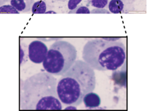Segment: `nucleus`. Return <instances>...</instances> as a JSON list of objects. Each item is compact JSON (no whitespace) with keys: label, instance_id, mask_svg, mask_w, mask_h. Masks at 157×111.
<instances>
[{"label":"nucleus","instance_id":"nucleus-1","mask_svg":"<svg viewBox=\"0 0 157 111\" xmlns=\"http://www.w3.org/2000/svg\"><path fill=\"white\" fill-rule=\"evenodd\" d=\"M57 80L48 72L37 73L20 85V107L21 110H61L57 93Z\"/></svg>","mask_w":157,"mask_h":111},{"label":"nucleus","instance_id":"nucleus-2","mask_svg":"<svg viewBox=\"0 0 157 111\" xmlns=\"http://www.w3.org/2000/svg\"><path fill=\"white\" fill-rule=\"evenodd\" d=\"M95 86L94 70L84 60H76L58 82L57 93L62 103L77 106Z\"/></svg>","mask_w":157,"mask_h":111},{"label":"nucleus","instance_id":"nucleus-3","mask_svg":"<svg viewBox=\"0 0 157 111\" xmlns=\"http://www.w3.org/2000/svg\"><path fill=\"white\" fill-rule=\"evenodd\" d=\"M82 58L94 70L115 71L125 63L126 46L118 39H91L83 48Z\"/></svg>","mask_w":157,"mask_h":111},{"label":"nucleus","instance_id":"nucleus-4","mask_svg":"<svg viewBox=\"0 0 157 111\" xmlns=\"http://www.w3.org/2000/svg\"><path fill=\"white\" fill-rule=\"evenodd\" d=\"M77 50L71 43L58 40L50 47L45 59L42 63L44 70L55 76H62L74 63Z\"/></svg>","mask_w":157,"mask_h":111},{"label":"nucleus","instance_id":"nucleus-5","mask_svg":"<svg viewBox=\"0 0 157 111\" xmlns=\"http://www.w3.org/2000/svg\"><path fill=\"white\" fill-rule=\"evenodd\" d=\"M48 49L46 45L39 40H34L28 46L29 60L36 64L43 63L46 58Z\"/></svg>","mask_w":157,"mask_h":111},{"label":"nucleus","instance_id":"nucleus-6","mask_svg":"<svg viewBox=\"0 0 157 111\" xmlns=\"http://www.w3.org/2000/svg\"><path fill=\"white\" fill-rule=\"evenodd\" d=\"M134 0H109L108 9L112 13H126L132 10Z\"/></svg>","mask_w":157,"mask_h":111},{"label":"nucleus","instance_id":"nucleus-7","mask_svg":"<svg viewBox=\"0 0 157 111\" xmlns=\"http://www.w3.org/2000/svg\"><path fill=\"white\" fill-rule=\"evenodd\" d=\"M83 102L86 108L94 109L100 106L101 99L98 94L91 91L85 95Z\"/></svg>","mask_w":157,"mask_h":111},{"label":"nucleus","instance_id":"nucleus-8","mask_svg":"<svg viewBox=\"0 0 157 111\" xmlns=\"http://www.w3.org/2000/svg\"><path fill=\"white\" fill-rule=\"evenodd\" d=\"M34 0H10V4L20 12H27L31 10Z\"/></svg>","mask_w":157,"mask_h":111},{"label":"nucleus","instance_id":"nucleus-9","mask_svg":"<svg viewBox=\"0 0 157 111\" xmlns=\"http://www.w3.org/2000/svg\"><path fill=\"white\" fill-rule=\"evenodd\" d=\"M47 5L44 1H38L35 2L31 8V12L34 14L45 13L47 12Z\"/></svg>","mask_w":157,"mask_h":111},{"label":"nucleus","instance_id":"nucleus-10","mask_svg":"<svg viewBox=\"0 0 157 111\" xmlns=\"http://www.w3.org/2000/svg\"><path fill=\"white\" fill-rule=\"evenodd\" d=\"M88 4L98 9L104 8L109 2V0H87Z\"/></svg>","mask_w":157,"mask_h":111},{"label":"nucleus","instance_id":"nucleus-11","mask_svg":"<svg viewBox=\"0 0 157 111\" xmlns=\"http://www.w3.org/2000/svg\"><path fill=\"white\" fill-rule=\"evenodd\" d=\"M0 12L1 13H19L20 12L12 5H3L0 7Z\"/></svg>","mask_w":157,"mask_h":111},{"label":"nucleus","instance_id":"nucleus-12","mask_svg":"<svg viewBox=\"0 0 157 111\" xmlns=\"http://www.w3.org/2000/svg\"><path fill=\"white\" fill-rule=\"evenodd\" d=\"M69 13H90V10L86 6L79 5L77 6L75 9L70 10Z\"/></svg>","mask_w":157,"mask_h":111},{"label":"nucleus","instance_id":"nucleus-13","mask_svg":"<svg viewBox=\"0 0 157 111\" xmlns=\"http://www.w3.org/2000/svg\"><path fill=\"white\" fill-rule=\"evenodd\" d=\"M82 1V0H69L67 3V7L69 10H71L75 9Z\"/></svg>","mask_w":157,"mask_h":111},{"label":"nucleus","instance_id":"nucleus-14","mask_svg":"<svg viewBox=\"0 0 157 111\" xmlns=\"http://www.w3.org/2000/svg\"><path fill=\"white\" fill-rule=\"evenodd\" d=\"M9 1H10V0H0V5H1V6L3 5L5 3H6L7 2Z\"/></svg>","mask_w":157,"mask_h":111},{"label":"nucleus","instance_id":"nucleus-15","mask_svg":"<svg viewBox=\"0 0 157 111\" xmlns=\"http://www.w3.org/2000/svg\"><path fill=\"white\" fill-rule=\"evenodd\" d=\"M74 106H71H71H69V107H67V108H66V109H76V108L75 107H74Z\"/></svg>","mask_w":157,"mask_h":111},{"label":"nucleus","instance_id":"nucleus-16","mask_svg":"<svg viewBox=\"0 0 157 111\" xmlns=\"http://www.w3.org/2000/svg\"><path fill=\"white\" fill-rule=\"evenodd\" d=\"M55 13L56 12H54V11H48V12H45V13Z\"/></svg>","mask_w":157,"mask_h":111},{"label":"nucleus","instance_id":"nucleus-17","mask_svg":"<svg viewBox=\"0 0 157 111\" xmlns=\"http://www.w3.org/2000/svg\"><path fill=\"white\" fill-rule=\"evenodd\" d=\"M56 1H61V2H63V1H66L67 0H55Z\"/></svg>","mask_w":157,"mask_h":111}]
</instances>
